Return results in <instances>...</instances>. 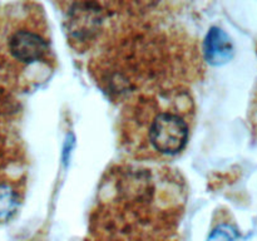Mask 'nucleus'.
I'll list each match as a JSON object with an SVG mask.
<instances>
[{
    "label": "nucleus",
    "instance_id": "nucleus-5",
    "mask_svg": "<svg viewBox=\"0 0 257 241\" xmlns=\"http://www.w3.org/2000/svg\"><path fill=\"white\" fill-rule=\"evenodd\" d=\"M203 54L206 60L213 65L228 62L233 55V45L228 35L220 28H211L203 43Z\"/></svg>",
    "mask_w": 257,
    "mask_h": 241
},
{
    "label": "nucleus",
    "instance_id": "nucleus-4",
    "mask_svg": "<svg viewBox=\"0 0 257 241\" xmlns=\"http://www.w3.org/2000/svg\"><path fill=\"white\" fill-rule=\"evenodd\" d=\"M57 68L47 15L40 4L19 3L0 23V77L12 89L28 92Z\"/></svg>",
    "mask_w": 257,
    "mask_h": 241
},
{
    "label": "nucleus",
    "instance_id": "nucleus-6",
    "mask_svg": "<svg viewBox=\"0 0 257 241\" xmlns=\"http://www.w3.org/2000/svg\"><path fill=\"white\" fill-rule=\"evenodd\" d=\"M24 192L25 181H0V225L9 222L17 215Z\"/></svg>",
    "mask_w": 257,
    "mask_h": 241
},
{
    "label": "nucleus",
    "instance_id": "nucleus-3",
    "mask_svg": "<svg viewBox=\"0 0 257 241\" xmlns=\"http://www.w3.org/2000/svg\"><path fill=\"white\" fill-rule=\"evenodd\" d=\"M195 117L190 87L138 93L120 103L119 145L136 161H171L187 147Z\"/></svg>",
    "mask_w": 257,
    "mask_h": 241
},
{
    "label": "nucleus",
    "instance_id": "nucleus-1",
    "mask_svg": "<svg viewBox=\"0 0 257 241\" xmlns=\"http://www.w3.org/2000/svg\"><path fill=\"white\" fill-rule=\"evenodd\" d=\"M167 3L103 2L100 32L88 70L120 103L148 90L190 87L203 74L200 42L171 20Z\"/></svg>",
    "mask_w": 257,
    "mask_h": 241
},
{
    "label": "nucleus",
    "instance_id": "nucleus-7",
    "mask_svg": "<svg viewBox=\"0 0 257 241\" xmlns=\"http://www.w3.org/2000/svg\"><path fill=\"white\" fill-rule=\"evenodd\" d=\"M237 231L228 223H220L210 233L208 241H236Z\"/></svg>",
    "mask_w": 257,
    "mask_h": 241
},
{
    "label": "nucleus",
    "instance_id": "nucleus-2",
    "mask_svg": "<svg viewBox=\"0 0 257 241\" xmlns=\"http://www.w3.org/2000/svg\"><path fill=\"white\" fill-rule=\"evenodd\" d=\"M186 203L175 168L114 163L100 180L83 241H181Z\"/></svg>",
    "mask_w": 257,
    "mask_h": 241
}]
</instances>
